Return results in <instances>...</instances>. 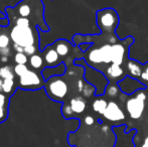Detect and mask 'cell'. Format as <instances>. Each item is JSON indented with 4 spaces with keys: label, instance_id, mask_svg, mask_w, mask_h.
<instances>
[{
    "label": "cell",
    "instance_id": "6da1fadb",
    "mask_svg": "<svg viewBox=\"0 0 148 147\" xmlns=\"http://www.w3.org/2000/svg\"><path fill=\"white\" fill-rule=\"evenodd\" d=\"M72 42L75 45L92 43L84 53L83 59L89 67L105 74L112 66H122L127 69V62L130 59L129 49L134 43V37L127 36L120 39L117 34L113 36H103L100 32L98 34H77L73 36Z\"/></svg>",
    "mask_w": 148,
    "mask_h": 147
},
{
    "label": "cell",
    "instance_id": "7a4b0ae2",
    "mask_svg": "<svg viewBox=\"0 0 148 147\" xmlns=\"http://www.w3.org/2000/svg\"><path fill=\"white\" fill-rule=\"evenodd\" d=\"M117 136L113 126L101 117L92 125L81 123L77 131L69 134L68 141L73 147H114Z\"/></svg>",
    "mask_w": 148,
    "mask_h": 147
},
{
    "label": "cell",
    "instance_id": "3957f363",
    "mask_svg": "<svg viewBox=\"0 0 148 147\" xmlns=\"http://www.w3.org/2000/svg\"><path fill=\"white\" fill-rule=\"evenodd\" d=\"M120 18L114 8L108 7L96 12V24L100 34L103 36H113L116 34Z\"/></svg>",
    "mask_w": 148,
    "mask_h": 147
},
{
    "label": "cell",
    "instance_id": "277c9868",
    "mask_svg": "<svg viewBox=\"0 0 148 147\" xmlns=\"http://www.w3.org/2000/svg\"><path fill=\"white\" fill-rule=\"evenodd\" d=\"M108 105L106 110L102 114L101 118L111 126H120L128 124L126 112L124 110L119 97L117 99H108Z\"/></svg>",
    "mask_w": 148,
    "mask_h": 147
},
{
    "label": "cell",
    "instance_id": "5b68a950",
    "mask_svg": "<svg viewBox=\"0 0 148 147\" xmlns=\"http://www.w3.org/2000/svg\"><path fill=\"white\" fill-rule=\"evenodd\" d=\"M10 38L13 44L20 45L22 47L35 45V43L39 44V34L36 27L32 28L30 26L14 25L10 30Z\"/></svg>",
    "mask_w": 148,
    "mask_h": 147
},
{
    "label": "cell",
    "instance_id": "8992f818",
    "mask_svg": "<svg viewBox=\"0 0 148 147\" xmlns=\"http://www.w3.org/2000/svg\"><path fill=\"white\" fill-rule=\"evenodd\" d=\"M45 81L42 75L35 73L31 70H28L25 74L19 77V86L21 87L22 90H40V89L45 88Z\"/></svg>",
    "mask_w": 148,
    "mask_h": 147
},
{
    "label": "cell",
    "instance_id": "52a82bcc",
    "mask_svg": "<svg viewBox=\"0 0 148 147\" xmlns=\"http://www.w3.org/2000/svg\"><path fill=\"white\" fill-rule=\"evenodd\" d=\"M92 100L93 99H87L83 96H76L64 103L70 106L73 114V119L80 120V117H83L88 110V107L91 106Z\"/></svg>",
    "mask_w": 148,
    "mask_h": 147
},
{
    "label": "cell",
    "instance_id": "ba28073f",
    "mask_svg": "<svg viewBox=\"0 0 148 147\" xmlns=\"http://www.w3.org/2000/svg\"><path fill=\"white\" fill-rule=\"evenodd\" d=\"M118 86L120 88V90L122 91L124 94L126 95H131L133 93L137 92L140 89H145L146 87L140 83L138 80L136 79H133L131 77L127 76L125 77L123 80H121L120 82L118 83Z\"/></svg>",
    "mask_w": 148,
    "mask_h": 147
},
{
    "label": "cell",
    "instance_id": "9c48e42d",
    "mask_svg": "<svg viewBox=\"0 0 148 147\" xmlns=\"http://www.w3.org/2000/svg\"><path fill=\"white\" fill-rule=\"evenodd\" d=\"M41 53L43 55L45 67H56V66H59L60 64L64 63V61L55 49V47L53 46V44L47 45Z\"/></svg>",
    "mask_w": 148,
    "mask_h": 147
},
{
    "label": "cell",
    "instance_id": "30bf717a",
    "mask_svg": "<svg viewBox=\"0 0 148 147\" xmlns=\"http://www.w3.org/2000/svg\"><path fill=\"white\" fill-rule=\"evenodd\" d=\"M108 98L105 95H101V96H95L92 100L91 103V110L98 115L99 117H101L102 114L104 113V111L106 110L108 105Z\"/></svg>",
    "mask_w": 148,
    "mask_h": 147
},
{
    "label": "cell",
    "instance_id": "8fae6325",
    "mask_svg": "<svg viewBox=\"0 0 148 147\" xmlns=\"http://www.w3.org/2000/svg\"><path fill=\"white\" fill-rule=\"evenodd\" d=\"M66 69H68V67H66V64L62 63L59 66H56V67H45L41 71V75H42L45 81H47L51 77L62 76V75H64L66 72Z\"/></svg>",
    "mask_w": 148,
    "mask_h": 147
},
{
    "label": "cell",
    "instance_id": "7c38bea8",
    "mask_svg": "<svg viewBox=\"0 0 148 147\" xmlns=\"http://www.w3.org/2000/svg\"><path fill=\"white\" fill-rule=\"evenodd\" d=\"M142 68L143 64L139 63L133 59H129L127 62V73H128L129 77L133 79L139 80L140 75L142 73Z\"/></svg>",
    "mask_w": 148,
    "mask_h": 147
},
{
    "label": "cell",
    "instance_id": "4fadbf2b",
    "mask_svg": "<svg viewBox=\"0 0 148 147\" xmlns=\"http://www.w3.org/2000/svg\"><path fill=\"white\" fill-rule=\"evenodd\" d=\"M28 1L29 0H22L16 4V10L20 17H28L31 14V6Z\"/></svg>",
    "mask_w": 148,
    "mask_h": 147
},
{
    "label": "cell",
    "instance_id": "5bb4252c",
    "mask_svg": "<svg viewBox=\"0 0 148 147\" xmlns=\"http://www.w3.org/2000/svg\"><path fill=\"white\" fill-rule=\"evenodd\" d=\"M28 63H29V66L32 69L34 70H41L42 71L43 69L45 68V59H42V57H41L40 55H33L29 57V61H28Z\"/></svg>",
    "mask_w": 148,
    "mask_h": 147
},
{
    "label": "cell",
    "instance_id": "9a60e30c",
    "mask_svg": "<svg viewBox=\"0 0 148 147\" xmlns=\"http://www.w3.org/2000/svg\"><path fill=\"white\" fill-rule=\"evenodd\" d=\"M0 72H1V78L3 80H14V70H12L8 66H4V67L0 68Z\"/></svg>",
    "mask_w": 148,
    "mask_h": 147
},
{
    "label": "cell",
    "instance_id": "2e32d148",
    "mask_svg": "<svg viewBox=\"0 0 148 147\" xmlns=\"http://www.w3.org/2000/svg\"><path fill=\"white\" fill-rule=\"evenodd\" d=\"M138 81L140 83H142L146 88H148V62L146 64H143L142 73H141Z\"/></svg>",
    "mask_w": 148,
    "mask_h": 147
},
{
    "label": "cell",
    "instance_id": "e0dca14e",
    "mask_svg": "<svg viewBox=\"0 0 148 147\" xmlns=\"http://www.w3.org/2000/svg\"><path fill=\"white\" fill-rule=\"evenodd\" d=\"M29 59L24 53H16L14 55V62L16 63V65H26Z\"/></svg>",
    "mask_w": 148,
    "mask_h": 147
},
{
    "label": "cell",
    "instance_id": "ac0fdd59",
    "mask_svg": "<svg viewBox=\"0 0 148 147\" xmlns=\"http://www.w3.org/2000/svg\"><path fill=\"white\" fill-rule=\"evenodd\" d=\"M13 87H14V80H4L2 92L4 94H9V93H11L13 91Z\"/></svg>",
    "mask_w": 148,
    "mask_h": 147
},
{
    "label": "cell",
    "instance_id": "d6986e66",
    "mask_svg": "<svg viewBox=\"0 0 148 147\" xmlns=\"http://www.w3.org/2000/svg\"><path fill=\"white\" fill-rule=\"evenodd\" d=\"M10 41H11V38H10V36L4 34H0V49H4V47H8L10 44Z\"/></svg>",
    "mask_w": 148,
    "mask_h": 147
},
{
    "label": "cell",
    "instance_id": "ffe728a7",
    "mask_svg": "<svg viewBox=\"0 0 148 147\" xmlns=\"http://www.w3.org/2000/svg\"><path fill=\"white\" fill-rule=\"evenodd\" d=\"M133 142H134L135 147H148V136L143 138L133 137Z\"/></svg>",
    "mask_w": 148,
    "mask_h": 147
},
{
    "label": "cell",
    "instance_id": "44dd1931",
    "mask_svg": "<svg viewBox=\"0 0 148 147\" xmlns=\"http://www.w3.org/2000/svg\"><path fill=\"white\" fill-rule=\"evenodd\" d=\"M13 70H14V74H15L16 76L21 77L22 75H24L28 71V68L26 65H16Z\"/></svg>",
    "mask_w": 148,
    "mask_h": 147
},
{
    "label": "cell",
    "instance_id": "7402d4cb",
    "mask_svg": "<svg viewBox=\"0 0 148 147\" xmlns=\"http://www.w3.org/2000/svg\"><path fill=\"white\" fill-rule=\"evenodd\" d=\"M16 25H23V26H30L31 20L28 17H18L15 20Z\"/></svg>",
    "mask_w": 148,
    "mask_h": 147
},
{
    "label": "cell",
    "instance_id": "603a6c76",
    "mask_svg": "<svg viewBox=\"0 0 148 147\" xmlns=\"http://www.w3.org/2000/svg\"><path fill=\"white\" fill-rule=\"evenodd\" d=\"M37 49H39V47L35 46V45H29V46L24 47V51H23V53H25L27 57H31V55H35V53H36Z\"/></svg>",
    "mask_w": 148,
    "mask_h": 147
},
{
    "label": "cell",
    "instance_id": "cb8c5ba5",
    "mask_svg": "<svg viewBox=\"0 0 148 147\" xmlns=\"http://www.w3.org/2000/svg\"><path fill=\"white\" fill-rule=\"evenodd\" d=\"M9 107H0V123H3L7 119V112Z\"/></svg>",
    "mask_w": 148,
    "mask_h": 147
},
{
    "label": "cell",
    "instance_id": "d4e9b609",
    "mask_svg": "<svg viewBox=\"0 0 148 147\" xmlns=\"http://www.w3.org/2000/svg\"><path fill=\"white\" fill-rule=\"evenodd\" d=\"M10 53H11V49L10 47H4V49H0V55L1 57H9Z\"/></svg>",
    "mask_w": 148,
    "mask_h": 147
},
{
    "label": "cell",
    "instance_id": "484cf974",
    "mask_svg": "<svg viewBox=\"0 0 148 147\" xmlns=\"http://www.w3.org/2000/svg\"><path fill=\"white\" fill-rule=\"evenodd\" d=\"M0 107H9L6 106V96L0 93Z\"/></svg>",
    "mask_w": 148,
    "mask_h": 147
},
{
    "label": "cell",
    "instance_id": "4316f807",
    "mask_svg": "<svg viewBox=\"0 0 148 147\" xmlns=\"http://www.w3.org/2000/svg\"><path fill=\"white\" fill-rule=\"evenodd\" d=\"M13 49L16 53H23L24 51V47L20 46V45H17V44H13Z\"/></svg>",
    "mask_w": 148,
    "mask_h": 147
},
{
    "label": "cell",
    "instance_id": "83f0119b",
    "mask_svg": "<svg viewBox=\"0 0 148 147\" xmlns=\"http://www.w3.org/2000/svg\"><path fill=\"white\" fill-rule=\"evenodd\" d=\"M0 62H1V63H3V64H6L8 62V57H1Z\"/></svg>",
    "mask_w": 148,
    "mask_h": 147
},
{
    "label": "cell",
    "instance_id": "f1b7e54d",
    "mask_svg": "<svg viewBox=\"0 0 148 147\" xmlns=\"http://www.w3.org/2000/svg\"><path fill=\"white\" fill-rule=\"evenodd\" d=\"M3 82H4V80L3 79H0V92H2V89H3Z\"/></svg>",
    "mask_w": 148,
    "mask_h": 147
},
{
    "label": "cell",
    "instance_id": "f546056e",
    "mask_svg": "<svg viewBox=\"0 0 148 147\" xmlns=\"http://www.w3.org/2000/svg\"><path fill=\"white\" fill-rule=\"evenodd\" d=\"M0 79H1V72H0Z\"/></svg>",
    "mask_w": 148,
    "mask_h": 147
},
{
    "label": "cell",
    "instance_id": "4dcf8cb0",
    "mask_svg": "<svg viewBox=\"0 0 148 147\" xmlns=\"http://www.w3.org/2000/svg\"><path fill=\"white\" fill-rule=\"evenodd\" d=\"M146 91H147V94H148V88H146Z\"/></svg>",
    "mask_w": 148,
    "mask_h": 147
}]
</instances>
